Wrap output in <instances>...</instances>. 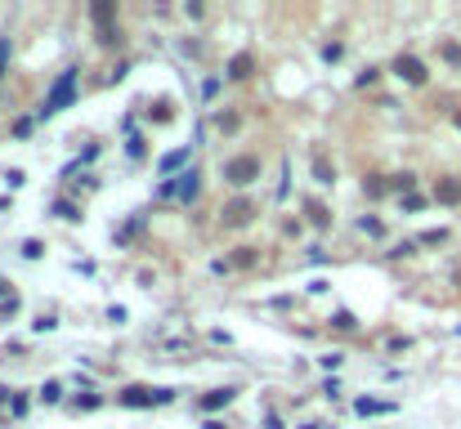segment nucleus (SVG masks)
<instances>
[{
	"label": "nucleus",
	"mask_w": 461,
	"mask_h": 429,
	"mask_svg": "<svg viewBox=\"0 0 461 429\" xmlns=\"http://www.w3.org/2000/svg\"><path fill=\"white\" fill-rule=\"evenodd\" d=\"M72 99H77V67H63V72H58V81L50 85V94H45V103H41V117L63 112Z\"/></svg>",
	"instance_id": "obj_1"
},
{
	"label": "nucleus",
	"mask_w": 461,
	"mask_h": 429,
	"mask_svg": "<svg viewBox=\"0 0 461 429\" xmlns=\"http://www.w3.org/2000/svg\"><path fill=\"white\" fill-rule=\"evenodd\" d=\"M157 197H179V202H193L197 197V170H184V175H171L157 188Z\"/></svg>",
	"instance_id": "obj_2"
},
{
	"label": "nucleus",
	"mask_w": 461,
	"mask_h": 429,
	"mask_svg": "<svg viewBox=\"0 0 461 429\" xmlns=\"http://www.w3.org/2000/svg\"><path fill=\"white\" fill-rule=\"evenodd\" d=\"M224 179L233 183V188H247L251 179H260V161L256 157H233V161L224 166Z\"/></svg>",
	"instance_id": "obj_3"
},
{
	"label": "nucleus",
	"mask_w": 461,
	"mask_h": 429,
	"mask_svg": "<svg viewBox=\"0 0 461 429\" xmlns=\"http://www.w3.org/2000/svg\"><path fill=\"white\" fill-rule=\"evenodd\" d=\"M171 398H175L171 389H126V394H121L126 407H152V402H171Z\"/></svg>",
	"instance_id": "obj_4"
},
{
	"label": "nucleus",
	"mask_w": 461,
	"mask_h": 429,
	"mask_svg": "<svg viewBox=\"0 0 461 429\" xmlns=\"http://www.w3.org/2000/svg\"><path fill=\"white\" fill-rule=\"evenodd\" d=\"M394 72H398L408 85H426V77H430L426 63H421V58H412V54H398V58H394Z\"/></svg>",
	"instance_id": "obj_5"
},
{
	"label": "nucleus",
	"mask_w": 461,
	"mask_h": 429,
	"mask_svg": "<svg viewBox=\"0 0 461 429\" xmlns=\"http://www.w3.org/2000/svg\"><path fill=\"white\" fill-rule=\"evenodd\" d=\"M90 18L99 22V41L103 45H117V27H112V5L99 0V5H90Z\"/></svg>",
	"instance_id": "obj_6"
},
{
	"label": "nucleus",
	"mask_w": 461,
	"mask_h": 429,
	"mask_svg": "<svg viewBox=\"0 0 461 429\" xmlns=\"http://www.w3.org/2000/svg\"><path fill=\"white\" fill-rule=\"evenodd\" d=\"M251 215H256V202H251V197H238V202L224 206V224H228V228H242Z\"/></svg>",
	"instance_id": "obj_7"
},
{
	"label": "nucleus",
	"mask_w": 461,
	"mask_h": 429,
	"mask_svg": "<svg viewBox=\"0 0 461 429\" xmlns=\"http://www.w3.org/2000/svg\"><path fill=\"white\" fill-rule=\"evenodd\" d=\"M233 394H238V389H211V394L202 398V411H220V407H228V402H233Z\"/></svg>",
	"instance_id": "obj_8"
},
{
	"label": "nucleus",
	"mask_w": 461,
	"mask_h": 429,
	"mask_svg": "<svg viewBox=\"0 0 461 429\" xmlns=\"http://www.w3.org/2000/svg\"><path fill=\"white\" fill-rule=\"evenodd\" d=\"M434 197H439L443 206H457V202H461V183H457V179H443V183H439V192H434Z\"/></svg>",
	"instance_id": "obj_9"
},
{
	"label": "nucleus",
	"mask_w": 461,
	"mask_h": 429,
	"mask_svg": "<svg viewBox=\"0 0 461 429\" xmlns=\"http://www.w3.org/2000/svg\"><path fill=\"white\" fill-rule=\"evenodd\" d=\"M354 407L363 411V416H381V411H394V402H376V398H358Z\"/></svg>",
	"instance_id": "obj_10"
},
{
	"label": "nucleus",
	"mask_w": 461,
	"mask_h": 429,
	"mask_svg": "<svg viewBox=\"0 0 461 429\" xmlns=\"http://www.w3.org/2000/svg\"><path fill=\"white\" fill-rule=\"evenodd\" d=\"M228 77L233 81H242V77H251V54H238L233 63H228Z\"/></svg>",
	"instance_id": "obj_11"
},
{
	"label": "nucleus",
	"mask_w": 461,
	"mask_h": 429,
	"mask_svg": "<svg viewBox=\"0 0 461 429\" xmlns=\"http://www.w3.org/2000/svg\"><path fill=\"white\" fill-rule=\"evenodd\" d=\"M184 161H188V148H175L171 157H162V175H171V170H175V166H184Z\"/></svg>",
	"instance_id": "obj_12"
},
{
	"label": "nucleus",
	"mask_w": 461,
	"mask_h": 429,
	"mask_svg": "<svg viewBox=\"0 0 461 429\" xmlns=\"http://www.w3.org/2000/svg\"><path fill=\"white\" fill-rule=\"evenodd\" d=\"M54 215H58V219H67V224H77V219H81V211H77L72 202H54Z\"/></svg>",
	"instance_id": "obj_13"
},
{
	"label": "nucleus",
	"mask_w": 461,
	"mask_h": 429,
	"mask_svg": "<svg viewBox=\"0 0 461 429\" xmlns=\"http://www.w3.org/2000/svg\"><path fill=\"white\" fill-rule=\"evenodd\" d=\"M313 179H318V183H332V179H336V170L327 166V161H313Z\"/></svg>",
	"instance_id": "obj_14"
},
{
	"label": "nucleus",
	"mask_w": 461,
	"mask_h": 429,
	"mask_svg": "<svg viewBox=\"0 0 461 429\" xmlns=\"http://www.w3.org/2000/svg\"><path fill=\"white\" fill-rule=\"evenodd\" d=\"M443 237H448L443 228H430V232H421V237H417V246H434V242H443Z\"/></svg>",
	"instance_id": "obj_15"
},
{
	"label": "nucleus",
	"mask_w": 461,
	"mask_h": 429,
	"mask_svg": "<svg viewBox=\"0 0 461 429\" xmlns=\"http://www.w3.org/2000/svg\"><path fill=\"white\" fill-rule=\"evenodd\" d=\"M233 264H242V268H247V264H256V251H251V246H242V251L233 255Z\"/></svg>",
	"instance_id": "obj_16"
},
{
	"label": "nucleus",
	"mask_w": 461,
	"mask_h": 429,
	"mask_svg": "<svg viewBox=\"0 0 461 429\" xmlns=\"http://www.w3.org/2000/svg\"><path fill=\"white\" fill-rule=\"evenodd\" d=\"M5 63H9V36H0V77H5Z\"/></svg>",
	"instance_id": "obj_17"
},
{
	"label": "nucleus",
	"mask_w": 461,
	"mask_h": 429,
	"mask_svg": "<svg viewBox=\"0 0 461 429\" xmlns=\"http://www.w3.org/2000/svg\"><path fill=\"white\" fill-rule=\"evenodd\" d=\"M323 58H327V63H336V58H341V45H336V41L323 45Z\"/></svg>",
	"instance_id": "obj_18"
},
{
	"label": "nucleus",
	"mask_w": 461,
	"mask_h": 429,
	"mask_svg": "<svg viewBox=\"0 0 461 429\" xmlns=\"http://www.w3.org/2000/svg\"><path fill=\"white\" fill-rule=\"evenodd\" d=\"M358 228H363V232H372V237H381V219H363Z\"/></svg>",
	"instance_id": "obj_19"
},
{
	"label": "nucleus",
	"mask_w": 461,
	"mask_h": 429,
	"mask_svg": "<svg viewBox=\"0 0 461 429\" xmlns=\"http://www.w3.org/2000/svg\"><path fill=\"white\" fill-rule=\"evenodd\" d=\"M443 58L448 63H461V45H443Z\"/></svg>",
	"instance_id": "obj_20"
},
{
	"label": "nucleus",
	"mask_w": 461,
	"mask_h": 429,
	"mask_svg": "<svg viewBox=\"0 0 461 429\" xmlns=\"http://www.w3.org/2000/svg\"><path fill=\"white\" fill-rule=\"evenodd\" d=\"M457 130H461V112H457Z\"/></svg>",
	"instance_id": "obj_21"
},
{
	"label": "nucleus",
	"mask_w": 461,
	"mask_h": 429,
	"mask_svg": "<svg viewBox=\"0 0 461 429\" xmlns=\"http://www.w3.org/2000/svg\"><path fill=\"white\" fill-rule=\"evenodd\" d=\"M0 291H5V282H0Z\"/></svg>",
	"instance_id": "obj_22"
},
{
	"label": "nucleus",
	"mask_w": 461,
	"mask_h": 429,
	"mask_svg": "<svg viewBox=\"0 0 461 429\" xmlns=\"http://www.w3.org/2000/svg\"><path fill=\"white\" fill-rule=\"evenodd\" d=\"M457 277H461V273H457Z\"/></svg>",
	"instance_id": "obj_23"
}]
</instances>
